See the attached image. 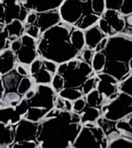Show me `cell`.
<instances>
[{
    "mask_svg": "<svg viewBox=\"0 0 132 148\" xmlns=\"http://www.w3.org/2000/svg\"><path fill=\"white\" fill-rule=\"evenodd\" d=\"M11 42L9 40V34L5 26H1V52L10 49Z\"/></svg>",
    "mask_w": 132,
    "mask_h": 148,
    "instance_id": "836d02e7",
    "label": "cell"
},
{
    "mask_svg": "<svg viewBox=\"0 0 132 148\" xmlns=\"http://www.w3.org/2000/svg\"><path fill=\"white\" fill-rule=\"evenodd\" d=\"M64 0H30L21 1L22 6L30 12L41 14L58 10Z\"/></svg>",
    "mask_w": 132,
    "mask_h": 148,
    "instance_id": "5bb4252c",
    "label": "cell"
},
{
    "mask_svg": "<svg viewBox=\"0 0 132 148\" xmlns=\"http://www.w3.org/2000/svg\"><path fill=\"white\" fill-rule=\"evenodd\" d=\"M25 34L35 40H38L41 36L40 30L39 27L35 25H25Z\"/></svg>",
    "mask_w": 132,
    "mask_h": 148,
    "instance_id": "74e56055",
    "label": "cell"
},
{
    "mask_svg": "<svg viewBox=\"0 0 132 148\" xmlns=\"http://www.w3.org/2000/svg\"><path fill=\"white\" fill-rule=\"evenodd\" d=\"M22 77L15 69L6 74L1 76L0 80L2 81L3 84L5 93L11 92H17V89Z\"/></svg>",
    "mask_w": 132,
    "mask_h": 148,
    "instance_id": "ac0fdd59",
    "label": "cell"
},
{
    "mask_svg": "<svg viewBox=\"0 0 132 148\" xmlns=\"http://www.w3.org/2000/svg\"><path fill=\"white\" fill-rule=\"evenodd\" d=\"M0 127V147L1 148H10L15 141V132L14 127L1 123Z\"/></svg>",
    "mask_w": 132,
    "mask_h": 148,
    "instance_id": "44dd1931",
    "label": "cell"
},
{
    "mask_svg": "<svg viewBox=\"0 0 132 148\" xmlns=\"http://www.w3.org/2000/svg\"><path fill=\"white\" fill-rule=\"evenodd\" d=\"M101 111L98 108L89 106L87 105L82 111L79 113L81 123L83 125L88 123H95L100 118Z\"/></svg>",
    "mask_w": 132,
    "mask_h": 148,
    "instance_id": "603a6c76",
    "label": "cell"
},
{
    "mask_svg": "<svg viewBox=\"0 0 132 148\" xmlns=\"http://www.w3.org/2000/svg\"><path fill=\"white\" fill-rule=\"evenodd\" d=\"M15 54L17 62L26 66H30L38 57L36 46L26 47L22 45L21 49Z\"/></svg>",
    "mask_w": 132,
    "mask_h": 148,
    "instance_id": "d6986e66",
    "label": "cell"
},
{
    "mask_svg": "<svg viewBox=\"0 0 132 148\" xmlns=\"http://www.w3.org/2000/svg\"><path fill=\"white\" fill-rule=\"evenodd\" d=\"M37 19V14L34 12H30L26 18V20L25 22V25H34L36 22Z\"/></svg>",
    "mask_w": 132,
    "mask_h": 148,
    "instance_id": "c3c4849f",
    "label": "cell"
},
{
    "mask_svg": "<svg viewBox=\"0 0 132 148\" xmlns=\"http://www.w3.org/2000/svg\"><path fill=\"white\" fill-rule=\"evenodd\" d=\"M119 13L123 17L132 15V0L123 1V3L119 10Z\"/></svg>",
    "mask_w": 132,
    "mask_h": 148,
    "instance_id": "ab89813d",
    "label": "cell"
},
{
    "mask_svg": "<svg viewBox=\"0 0 132 148\" xmlns=\"http://www.w3.org/2000/svg\"><path fill=\"white\" fill-rule=\"evenodd\" d=\"M16 1H3L1 3V26H6L15 20H19L22 5Z\"/></svg>",
    "mask_w": 132,
    "mask_h": 148,
    "instance_id": "7c38bea8",
    "label": "cell"
},
{
    "mask_svg": "<svg viewBox=\"0 0 132 148\" xmlns=\"http://www.w3.org/2000/svg\"><path fill=\"white\" fill-rule=\"evenodd\" d=\"M105 2L106 10H114L119 12L120 8L123 3V0H106Z\"/></svg>",
    "mask_w": 132,
    "mask_h": 148,
    "instance_id": "60d3db41",
    "label": "cell"
},
{
    "mask_svg": "<svg viewBox=\"0 0 132 148\" xmlns=\"http://www.w3.org/2000/svg\"><path fill=\"white\" fill-rule=\"evenodd\" d=\"M97 25L106 36L110 37L122 34L125 29L126 21L118 11L106 10Z\"/></svg>",
    "mask_w": 132,
    "mask_h": 148,
    "instance_id": "9c48e42d",
    "label": "cell"
},
{
    "mask_svg": "<svg viewBox=\"0 0 132 148\" xmlns=\"http://www.w3.org/2000/svg\"><path fill=\"white\" fill-rule=\"evenodd\" d=\"M82 51V55H81L82 60H83L84 61L86 62L87 63H88L91 65V61L95 53L94 52V50L87 49L83 50Z\"/></svg>",
    "mask_w": 132,
    "mask_h": 148,
    "instance_id": "f6af8a7d",
    "label": "cell"
},
{
    "mask_svg": "<svg viewBox=\"0 0 132 148\" xmlns=\"http://www.w3.org/2000/svg\"><path fill=\"white\" fill-rule=\"evenodd\" d=\"M85 46L89 49L94 50L96 46L104 37H107L98 27L95 25L84 31Z\"/></svg>",
    "mask_w": 132,
    "mask_h": 148,
    "instance_id": "2e32d148",
    "label": "cell"
},
{
    "mask_svg": "<svg viewBox=\"0 0 132 148\" xmlns=\"http://www.w3.org/2000/svg\"><path fill=\"white\" fill-rule=\"evenodd\" d=\"M38 125V123L32 122L26 119L22 118L19 123L12 125L15 132L14 143L25 141H34L37 143Z\"/></svg>",
    "mask_w": 132,
    "mask_h": 148,
    "instance_id": "30bf717a",
    "label": "cell"
},
{
    "mask_svg": "<svg viewBox=\"0 0 132 148\" xmlns=\"http://www.w3.org/2000/svg\"><path fill=\"white\" fill-rule=\"evenodd\" d=\"M108 148H132V139L120 136L110 141Z\"/></svg>",
    "mask_w": 132,
    "mask_h": 148,
    "instance_id": "4dcf8cb0",
    "label": "cell"
},
{
    "mask_svg": "<svg viewBox=\"0 0 132 148\" xmlns=\"http://www.w3.org/2000/svg\"><path fill=\"white\" fill-rule=\"evenodd\" d=\"M118 89L119 92H123L132 97V73L126 76L123 80L119 82Z\"/></svg>",
    "mask_w": 132,
    "mask_h": 148,
    "instance_id": "1f68e13d",
    "label": "cell"
},
{
    "mask_svg": "<svg viewBox=\"0 0 132 148\" xmlns=\"http://www.w3.org/2000/svg\"><path fill=\"white\" fill-rule=\"evenodd\" d=\"M102 52L105 55L106 60L122 63L131 68L130 65L132 61V36L119 34L108 37L107 46Z\"/></svg>",
    "mask_w": 132,
    "mask_h": 148,
    "instance_id": "277c9868",
    "label": "cell"
},
{
    "mask_svg": "<svg viewBox=\"0 0 132 148\" xmlns=\"http://www.w3.org/2000/svg\"><path fill=\"white\" fill-rule=\"evenodd\" d=\"M17 62L16 56L10 49L1 52L0 55V73L4 75L15 69Z\"/></svg>",
    "mask_w": 132,
    "mask_h": 148,
    "instance_id": "e0dca14e",
    "label": "cell"
},
{
    "mask_svg": "<svg viewBox=\"0 0 132 148\" xmlns=\"http://www.w3.org/2000/svg\"><path fill=\"white\" fill-rule=\"evenodd\" d=\"M106 62V57L102 52H95L91 61V66L96 73H102Z\"/></svg>",
    "mask_w": 132,
    "mask_h": 148,
    "instance_id": "f1b7e54d",
    "label": "cell"
},
{
    "mask_svg": "<svg viewBox=\"0 0 132 148\" xmlns=\"http://www.w3.org/2000/svg\"><path fill=\"white\" fill-rule=\"evenodd\" d=\"M86 106L87 103L85 99L81 97L74 101L73 103V111L79 114L84 110Z\"/></svg>",
    "mask_w": 132,
    "mask_h": 148,
    "instance_id": "7bdbcfd3",
    "label": "cell"
},
{
    "mask_svg": "<svg viewBox=\"0 0 132 148\" xmlns=\"http://www.w3.org/2000/svg\"><path fill=\"white\" fill-rule=\"evenodd\" d=\"M116 128L121 135L132 139V114L117 122Z\"/></svg>",
    "mask_w": 132,
    "mask_h": 148,
    "instance_id": "d4e9b609",
    "label": "cell"
},
{
    "mask_svg": "<svg viewBox=\"0 0 132 148\" xmlns=\"http://www.w3.org/2000/svg\"><path fill=\"white\" fill-rule=\"evenodd\" d=\"M101 112L103 117L110 121L124 120L132 114V97L119 92L114 98L102 105Z\"/></svg>",
    "mask_w": 132,
    "mask_h": 148,
    "instance_id": "8992f818",
    "label": "cell"
},
{
    "mask_svg": "<svg viewBox=\"0 0 132 148\" xmlns=\"http://www.w3.org/2000/svg\"><path fill=\"white\" fill-rule=\"evenodd\" d=\"M108 37H105L103 38V40L97 45L96 46V49H94V52H99L103 51V50L105 49L107 45L108 41Z\"/></svg>",
    "mask_w": 132,
    "mask_h": 148,
    "instance_id": "7dc6e473",
    "label": "cell"
},
{
    "mask_svg": "<svg viewBox=\"0 0 132 148\" xmlns=\"http://www.w3.org/2000/svg\"><path fill=\"white\" fill-rule=\"evenodd\" d=\"M21 47H22V44H21V40L20 38L19 40H17L11 42L10 49L13 52L16 53L21 49Z\"/></svg>",
    "mask_w": 132,
    "mask_h": 148,
    "instance_id": "681fc988",
    "label": "cell"
},
{
    "mask_svg": "<svg viewBox=\"0 0 132 148\" xmlns=\"http://www.w3.org/2000/svg\"><path fill=\"white\" fill-rule=\"evenodd\" d=\"M23 117L17 114L14 107L6 106L1 108L0 110V122L6 125H14L19 123Z\"/></svg>",
    "mask_w": 132,
    "mask_h": 148,
    "instance_id": "7402d4cb",
    "label": "cell"
},
{
    "mask_svg": "<svg viewBox=\"0 0 132 148\" xmlns=\"http://www.w3.org/2000/svg\"><path fill=\"white\" fill-rule=\"evenodd\" d=\"M75 28L61 21L42 34L37 41L38 58L52 61L58 65L75 59L80 52L71 39Z\"/></svg>",
    "mask_w": 132,
    "mask_h": 148,
    "instance_id": "7a4b0ae2",
    "label": "cell"
},
{
    "mask_svg": "<svg viewBox=\"0 0 132 148\" xmlns=\"http://www.w3.org/2000/svg\"><path fill=\"white\" fill-rule=\"evenodd\" d=\"M36 92V89L34 90V89H31L30 91H29L25 95L23 96L26 100H29L30 99H31L33 96H34V95L35 94Z\"/></svg>",
    "mask_w": 132,
    "mask_h": 148,
    "instance_id": "f907efd6",
    "label": "cell"
},
{
    "mask_svg": "<svg viewBox=\"0 0 132 148\" xmlns=\"http://www.w3.org/2000/svg\"><path fill=\"white\" fill-rule=\"evenodd\" d=\"M125 21H126V24H128L129 26L132 27V15L126 17Z\"/></svg>",
    "mask_w": 132,
    "mask_h": 148,
    "instance_id": "f5cc1de1",
    "label": "cell"
},
{
    "mask_svg": "<svg viewBox=\"0 0 132 148\" xmlns=\"http://www.w3.org/2000/svg\"><path fill=\"white\" fill-rule=\"evenodd\" d=\"M93 71L90 64L75 59L59 65L56 73L64 79V88L81 90L84 82L91 76Z\"/></svg>",
    "mask_w": 132,
    "mask_h": 148,
    "instance_id": "3957f363",
    "label": "cell"
},
{
    "mask_svg": "<svg viewBox=\"0 0 132 148\" xmlns=\"http://www.w3.org/2000/svg\"><path fill=\"white\" fill-rule=\"evenodd\" d=\"M1 92H0V100H1L5 93V89L2 81H1Z\"/></svg>",
    "mask_w": 132,
    "mask_h": 148,
    "instance_id": "816d5d0a",
    "label": "cell"
},
{
    "mask_svg": "<svg viewBox=\"0 0 132 148\" xmlns=\"http://www.w3.org/2000/svg\"><path fill=\"white\" fill-rule=\"evenodd\" d=\"M20 40L22 46L26 47L36 46L37 41H36V40L26 34H24L21 37Z\"/></svg>",
    "mask_w": 132,
    "mask_h": 148,
    "instance_id": "ee69618b",
    "label": "cell"
},
{
    "mask_svg": "<svg viewBox=\"0 0 132 148\" xmlns=\"http://www.w3.org/2000/svg\"><path fill=\"white\" fill-rule=\"evenodd\" d=\"M59 12L61 21L76 28L84 16L93 13L91 1H64Z\"/></svg>",
    "mask_w": 132,
    "mask_h": 148,
    "instance_id": "52a82bcc",
    "label": "cell"
},
{
    "mask_svg": "<svg viewBox=\"0 0 132 148\" xmlns=\"http://www.w3.org/2000/svg\"><path fill=\"white\" fill-rule=\"evenodd\" d=\"M96 122L97 125L103 130L109 140V143L121 135L116 128L117 122L110 121L104 117L99 118Z\"/></svg>",
    "mask_w": 132,
    "mask_h": 148,
    "instance_id": "ffe728a7",
    "label": "cell"
},
{
    "mask_svg": "<svg viewBox=\"0 0 132 148\" xmlns=\"http://www.w3.org/2000/svg\"><path fill=\"white\" fill-rule=\"evenodd\" d=\"M26 66V65L20 64L16 66L15 69L19 74L22 76V77H26L29 76L30 73L29 70L27 69Z\"/></svg>",
    "mask_w": 132,
    "mask_h": 148,
    "instance_id": "bcb514c9",
    "label": "cell"
},
{
    "mask_svg": "<svg viewBox=\"0 0 132 148\" xmlns=\"http://www.w3.org/2000/svg\"><path fill=\"white\" fill-rule=\"evenodd\" d=\"M15 109L16 113L23 118L29 109L28 100L23 97L20 102L15 106Z\"/></svg>",
    "mask_w": 132,
    "mask_h": 148,
    "instance_id": "f35d334b",
    "label": "cell"
},
{
    "mask_svg": "<svg viewBox=\"0 0 132 148\" xmlns=\"http://www.w3.org/2000/svg\"><path fill=\"white\" fill-rule=\"evenodd\" d=\"M23 97L20 95L18 92H11L5 94L2 99L1 100V105L3 107L12 106L14 107L19 104Z\"/></svg>",
    "mask_w": 132,
    "mask_h": 148,
    "instance_id": "4316f807",
    "label": "cell"
},
{
    "mask_svg": "<svg viewBox=\"0 0 132 148\" xmlns=\"http://www.w3.org/2000/svg\"><path fill=\"white\" fill-rule=\"evenodd\" d=\"M84 125L72 148H108L109 140L100 126L94 123Z\"/></svg>",
    "mask_w": 132,
    "mask_h": 148,
    "instance_id": "5b68a950",
    "label": "cell"
},
{
    "mask_svg": "<svg viewBox=\"0 0 132 148\" xmlns=\"http://www.w3.org/2000/svg\"><path fill=\"white\" fill-rule=\"evenodd\" d=\"M58 94L50 85H37L34 96L27 100L29 107L49 112L55 108Z\"/></svg>",
    "mask_w": 132,
    "mask_h": 148,
    "instance_id": "ba28073f",
    "label": "cell"
},
{
    "mask_svg": "<svg viewBox=\"0 0 132 148\" xmlns=\"http://www.w3.org/2000/svg\"><path fill=\"white\" fill-rule=\"evenodd\" d=\"M61 22L59 10L37 14L36 22L34 24L40 30L41 35Z\"/></svg>",
    "mask_w": 132,
    "mask_h": 148,
    "instance_id": "9a60e30c",
    "label": "cell"
},
{
    "mask_svg": "<svg viewBox=\"0 0 132 148\" xmlns=\"http://www.w3.org/2000/svg\"><path fill=\"white\" fill-rule=\"evenodd\" d=\"M5 27L9 34V40L11 42L20 39L25 34V26L19 20H15Z\"/></svg>",
    "mask_w": 132,
    "mask_h": 148,
    "instance_id": "cb8c5ba5",
    "label": "cell"
},
{
    "mask_svg": "<svg viewBox=\"0 0 132 148\" xmlns=\"http://www.w3.org/2000/svg\"><path fill=\"white\" fill-rule=\"evenodd\" d=\"M49 112L37 108H29L28 112L23 116V118L26 119L35 123H39L45 117Z\"/></svg>",
    "mask_w": 132,
    "mask_h": 148,
    "instance_id": "f546056e",
    "label": "cell"
},
{
    "mask_svg": "<svg viewBox=\"0 0 132 148\" xmlns=\"http://www.w3.org/2000/svg\"><path fill=\"white\" fill-rule=\"evenodd\" d=\"M10 148H39L38 144L34 141H25L14 143Z\"/></svg>",
    "mask_w": 132,
    "mask_h": 148,
    "instance_id": "b9f144b4",
    "label": "cell"
},
{
    "mask_svg": "<svg viewBox=\"0 0 132 148\" xmlns=\"http://www.w3.org/2000/svg\"><path fill=\"white\" fill-rule=\"evenodd\" d=\"M91 9L94 14L101 17L106 10L105 2L104 0L91 1Z\"/></svg>",
    "mask_w": 132,
    "mask_h": 148,
    "instance_id": "d590c367",
    "label": "cell"
},
{
    "mask_svg": "<svg viewBox=\"0 0 132 148\" xmlns=\"http://www.w3.org/2000/svg\"><path fill=\"white\" fill-rule=\"evenodd\" d=\"M104 96L101 95L96 90L94 89L86 95L85 100L87 105L89 106L98 108L102 106L104 103Z\"/></svg>",
    "mask_w": 132,
    "mask_h": 148,
    "instance_id": "484cf974",
    "label": "cell"
},
{
    "mask_svg": "<svg viewBox=\"0 0 132 148\" xmlns=\"http://www.w3.org/2000/svg\"><path fill=\"white\" fill-rule=\"evenodd\" d=\"M58 95L59 97L72 102H74L84 96L80 90L72 88H64L59 92Z\"/></svg>",
    "mask_w": 132,
    "mask_h": 148,
    "instance_id": "83f0119b",
    "label": "cell"
},
{
    "mask_svg": "<svg viewBox=\"0 0 132 148\" xmlns=\"http://www.w3.org/2000/svg\"><path fill=\"white\" fill-rule=\"evenodd\" d=\"M83 125L79 114L54 108L38 123L39 148H72Z\"/></svg>",
    "mask_w": 132,
    "mask_h": 148,
    "instance_id": "6da1fadb",
    "label": "cell"
},
{
    "mask_svg": "<svg viewBox=\"0 0 132 148\" xmlns=\"http://www.w3.org/2000/svg\"><path fill=\"white\" fill-rule=\"evenodd\" d=\"M32 86V82L29 76L23 77L17 89V92L21 96L25 95L30 91Z\"/></svg>",
    "mask_w": 132,
    "mask_h": 148,
    "instance_id": "d6a6232c",
    "label": "cell"
},
{
    "mask_svg": "<svg viewBox=\"0 0 132 148\" xmlns=\"http://www.w3.org/2000/svg\"><path fill=\"white\" fill-rule=\"evenodd\" d=\"M58 66V64L52 61L42 59L41 65L38 71L31 77L37 85H51L53 76L57 73Z\"/></svg>",
    "mask_w": 132,
    "mask_h": 148,
    "instance_id": "4fadbf2b",
    "label": "cell"
},
{
    "mask_svg": "<svg viewBox=\"0 0 132 148\" xmlns=\"http://www.w3.org/2000/svg\"><path fill=\"white\" fill-rule=\"evenodd\" d=\"M96 77L94 76H91L84 82L81 89V91L84 95L86 96L92 90L96 89Z\"/></svg>",
    "mask_w": 132,
    "mask_h": 148,
    "instance_id": "8d00e7d4",
    "label": "cell"
},
{
    "mask_svg": "<svg viewBox=\"0 0 132 148\" xmlns=\"http://www.w3.org/2000/svg\"><path fill=\"white\" fill-rule=\"evenodd\" d=\"M96 77V89L101 95L109 100L117 95L119 92L118 89L119 82L114 77L104 73H98Z\"/></svg>",
    "mask_w": 132,
    "mask_h": 148,
    "instance_id": "8fae6325",
    "label": "cell"
},
{
    "mask_svg": "<svg viewBox=\"0 0 132 148\" xmlns=\"http://www.w3.org/2000/svg\"><path fill=\"white\" fill-rule=\"evenodd\" d=\"M50 85L52 86V89L54 90V91L57 94H58L61 90L64 88V79L62 76L56 73L54 75Z\"/></svg>",
    "mask_w": 132,
    "mask_h": 148,
    "instance_id": "e575fe53",
    "label": "cell"
}]
</instances>
